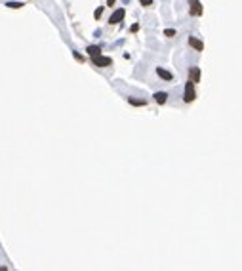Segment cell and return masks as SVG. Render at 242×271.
Masks as SVG:
<instances>
[{
  "label": "cell",
  "mask_w": 242,
  "mask_h": 271,
  "mask_svg": "<svg viewBox=\"0 0 242 271\" xmlns=\"http://www.w3.org/2000/svg\"><path fill=\"white\" fill-rule=\"evenodd\" d=\"M164 34H166L168 38H173V36H176V31H173V29H166V31H164Z\"/></svg>",
  "instance_id": "obj_12"
},
{
  "label": "cell",
  "mask_w": 242,
  "mask_h": 271,
  "mask_svg": "<svg viewBox=\"0 0 242 271\" xmlns=\"http://www.w3.org/2000/svg\"><path fill=\"white\" fill-rule=\"evenodd\" d=\"M6 6H8V8H13V10H17V8L25 6V4H21V2H6Z\"/></svg>",
  "instance_id": "obj_11"
},
{
  "label": "cell",
  "mask_w": 242,
  "mask_h": 271,
  "mask_svg": "<svg viewBox=\"0 0 242 271\" xmlns=\"http://www.w3.org/2000/svg\"><path fill=\"white\" fill-rule=\"evenodd\" d=\"M189 80H191L193 84L200 82V67H191V69H189Z\"/></svg>",
  "instance_id": "obj_5"
},
{
  "label": "cell",
  "mask_w": 242,
  "mask_h": 271,
  "mask_svg": "<svg viewBox=\"0 0 242 271\" xmlns=\"http://www.w3.org/2000/svg\"><path fill=\"white\" fill-rule=\"evenodd\" d=\"M92 61H94V65L95 67H109L111 63H112V59H111V57H107V55H94V57H92Z\"/></svg>",
  "instance_id": "obj_3"
},
{
  "label": "cell",
  "mask_w": 242,
  "mask_h": 271,
  "mask_svg": "<svg viewBox=\"0 0 242 271\" xmlns=\"http://www.w3.org/2000/svg\"><path fill=\"white\" fill-rule=\"evenodd\" d=\"M88 54L94 57V55H99L101 54V48L99 46H88Z\"/></svg>",
  "instance_id": "obj_9"
},
{
  "label": "cell",
  "mask_w": 242,
  "mask_h": 271,
  "mask_svg": "<svg viewBox=\"0 0 242 271\" xmlns=\"http://www.w3.org/2000/svg\"><path fill=\"white\" fill-rule=\"evenodd\" d=\"M128 101H130L132 105H143V107L147 105V101H145V100H136V97H128Z\"/></svg>",
  "instance_id": "obj_10"
},
{
  "label": "cell",
  "mask_w": 242,
  "mask_h": 271,
  "mask_svg": "<svg viewBox=\"0 0 242 271\" xmlns=\"http://www.w3.org/2000/svg\"><path fill=\"white\" fill-rule=\"evenodd\" d=\"M189 46L194 48L197 52H202L204 50V42H202V40H198V38H194V36H189Z\"/></svg>",
  "instance_id": "obj_6"
},
{
  "label": "cell",
  "mask_w": 242,
  "mask_h": 271,
  "mask_svg": "<svg viewBox=\"0 0 242 271\" xmlns=\"http://www.w3.org/2000/svg\"><path fill=\"white\" fill-rule=\"evenodd\" d=\"M156 75L160 76L162 80H172L173 79V75L170 71H166V69H162V67H156Z\"/></svg>",
  "instance_id": "obj_7"
},
{
  "label": "cell",
  "mask_w": 242,
  "mask_h": 271,
  "mask_svg": "<svg viewBox=\"0 0 242 271\" xmlns=\"http://www.w3.org/2000/svg\"><path fill=\"white\" fill-rule=\"evenodd\" d=\"M115 2H116V0H107V6L112 8V6H115Z\"/></svg>",
  "instance_id": "obj_17"
},
{
  "label": "cell",
  "mask_w": 242,
  "mask_h": 271,
  "mask_svg": "<svg viewBox=\"0 0 242 271\" xmlns=\"http://www.w3.org/2000/svg\"><path fill=\"white\" fill-rule=\"evenodd\" d=\"M101 13H103V8H97L95 12H94V17H95V19H99V17H101Z\"/></svg>",
  "instance_id": "obj_13"
},
{
  "label": "cell",
  "mask_w": 242,
  "mask_h": 271,
  "mask_svg": "<svg viewBox=\"0 0 242 271\" xmlns=\"http://www.w3.org/2000/svg\"><path fill=\"white\" fill-rule=\"evenodd\" d=\"M137 31H139V25L133 23V25H132V33H137Z\"/></svg>",
  "instance_id": "obj_16"
},
{
  "label": "cell",
  "mask_w": 242,
  "mask_h": 271,
  "mask_svg": "<svg viewBox=\"0 0 242 271\" xmlns=\"http://www.w3.org/2000/svg\"><path fill=\"white\" fill-rule=\"evenodd\" d=\"M139 2L143 4V6H151V4H153V0H139Z\"/></svg>",
  "instance_id": "obj_15"
},
{
  "label": "cell",
  "mask_w": 242,
  "mask_h": 271,
  "mask_svg": "<svg viewBox=\"0 0 242 271\" xmlns=\"http://www.w3.org/2000/svg\"><path fill=\"white\" fill-rule=\"evenodd\" d=\"M73 55H74V59H78V61H82V63H84V55H80L78 52H73Z\"/></svg>",
  "instance_id": "obj_14"
},
{
  "label": "cell",
  "mask_w": 242,
  "mask_h": 271,
  "mask_svg": "<svg viewBox=\"0 0 242 271\" xmlns=\"http://www.w3.org/2000/svg\"><path fill=\"white\" fill-rule=\"evenodd\" d=\"M189 12H191V15H202L204 13V6L200 4V0H189Z\"/></svg>",
  "instance_id": "obj_2"
},
{
  "label": "cell",
  "mask_w": 242,
  "mask_h": 271,
  "mask_svg": "<svg viewBox=\"0 0 242 271\" xmlns=\"http://www.w3.org/2000/svg\"><path fill=\"white\" fill-rule=\"evenodd\" d=\"M124 15H126V10H124V8H118L116 12H115V13L111 15L109 23H111V25H116V23H120L122 19H124Z\"/></svg>",
  "instance_id": "obj_4"
},
{
  "label": "cell",
  "mask_w": 242,
  "mask_h": 271,
  "mask_svg": "<svg viewBox=\"0 0 242 271\" xmlns=\"http://www.w3.org/2000/svg\"><path fill=\"white\" fill-rule=\"evenodd\" d=\"M185 103H193L197 100V94H194V84L191 80H187V84H185V96H183Z\"/></svg>",
  "instance_id": "obj_1"
},
{
  "label": "cell",
  "mask_w": 242,
  "mask_h": 271,
  "mask_svg": "<svg viewBox=\"0 0 242 271\" xmlns=\"http://www.w3.org/2000/svg\"><path fill=\"white\" fill-rule=\"evenodd\" d=\"M166 97H168V94H164V92H156V94H154V101H156V103H166Z\"/></svg>",
  "instance_id": "obj_8"
}]
</instances>
